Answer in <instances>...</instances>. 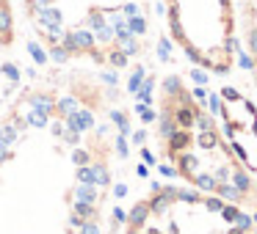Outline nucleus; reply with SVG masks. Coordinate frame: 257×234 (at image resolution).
<instances>
[{
    "label": "nucleus",
    "instance_id": "obj_3",
    "mask_svg": "<svg viewBox=\"0 0 257 234\" xmlns=\"http://www.w3.org/2000/svg\"><path fill=\"white\" fill-rule=\"evenodd\" d=\"M14 42V8L12 0H0V44Z\"/></svg>",
    "mask_w": 257,
    "mask_h": 234
},
{
    "label": "nucleus",
    "instance_id": "obj_2",
    "mask_svg": "<svg viewBox=\"0 0 257 234\" xmlns=\"http://www.w3.org/2000/svg\"><path fill=\"white\" fill-rule=\"evenodd\" d=\"M166 17L174 42L194 64H202L199 36L207 30L216 34L224 50H238V39L232 36V0H166Z\"/></svg>",
    "mask_w": 257,
    "mask_h": 234
},
{
    "label": "nucleus",
    "instance_id": "obj_5",
    "mask_svg": "<svg viewBox=\"0 0 257 234\" xmlns=\"http://www.w3.org/2000/svg\"><path fill=\"white\" fill-rule=\"evenodd\" d=\"M194 80L196 83H207V74L205 72H194Z\"/></svg>",
    "mask_w": 257,
    "mask_h": 234
},
{
    "label": "nucleus",
    "instance_id": "obj_1",
    "mask_svg": "<svg viewBox=\"0 0 257 234\" xmlns=\"http://www.w3.org/2000/svg\"><path fill=\"white\" fill-rule=\"evenodd\" d=\"M28 17L36 28L69 52L108 56L119 50L124 56L139 50L136 36L127 30V22L111 8L108 0H25ZM139 3V0H136Z\"/></svg>",
    "mask_w": 257,
    "mask_h": 234
},
{
    "label": "nucleus",
    "instance_id": "obj_4",
    "mask_svg": "<svg viewBox=\"0 0 257 234\" xmlns=\"http://www.w3.org/2000/svg\"><path fill=\"white\" fill-rule=\"evenodd\" d=\"M229 179H232V184H235V188H238L243 196H246V193H251V184H254V182L249 179V174H243V171H232V174H229Z\"/></svg>",
    "mask_w": 257,
    "mask_h": 234
},
{
    "label": "nucleus",
    "instance_id": "obj_6",
    "mask_svg": "<svg viewBox=\"0 0 257 234\" xmlns=\"http://www.w3.org/2000/svg\"><path fill=\"white\" fill-rule=\"evenodd\" d=\"M254 220H257V212H254Z\"/></svg>",
    "mask_w": 257,
    "mask_h": 234
}]
</instances>
